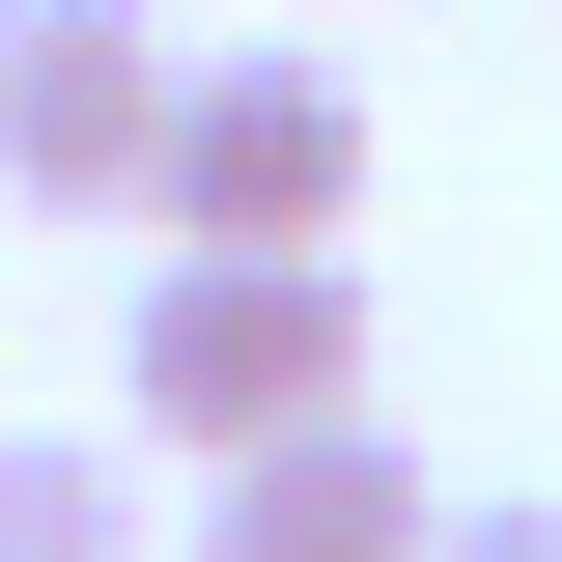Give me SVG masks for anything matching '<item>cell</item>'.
<instances>
[{"mask_svg":"<svg viewBox=\"0 0 562 562\" xmlns=\"http://www.w3.org/2000/svg\"><path fill=\"white\" fill-rule=\"evenodd\" d=\"M113 422L140 450H310V422H366V281L338 254H169L113 310Z\"/></svg>","mask_w":562,"mask_h":562,"instance_id":"cell-1","label":"cell"},{"mask_svg":"<svg viewBox=\"0 0 562 562\" xmlns=\"http://www.w3.org/2000/svg\"><path fill=\"white\" fill-rule=\"evenodd\" d=\"M169 254H338L366 225V85L338 57H225L198 29V85H169Z\"/></svg>","mask_w":562,"mask_h":562,"instance_id":"cell-2","label":"cell"},{"mask_svg":"<svg viewBox=\"0 0 562 562\" xmlns=\"http://www.w3.org/2000/svg\"><path fill=\"white\" fill-rule=\"evenodd\" d=\"M169 85H198V29L29 0V29H0V225H140L169 198Z\"/></svg>","mask_w":562,"mask_h":562,"instance_id":"cell-3","label":"cell"},{"mask_svg":"<svg viewBox=\"0 0 562 562\" xmlns=\"http://www.w3.org/2000/svg\"><path fill=\"white\" fill-rule=\"evenodd\" d=\"M450 479H422L394 422H310V450H225L198 479V562H422Z\"/></svg>","mask_w":562,"mask_h":562,"instance_id":"cell-4","label":"cell"},{"mask_svg":"<svg viewBox=\"0 0 562 562\" xmlns=\"http://www.w3.org/2000/svg\"><path fill=\"white\" fill-rule=\"evenodd\" d=\"M0 562H140V479L85 422H0Z\"/></svg>","mask_w":562,"mask_h":562,"instance_id":"cell-5","label":"cell"},{"mask_svg":"<svg viewBox=\"0 0 562 562\" xmlns=\"http://www.w3.org/2000/svg\"><path fill=\"white\" fill-rule=\"evenodd\" d=\"M422 562H562V506H450V535H422Z\"/></svg>","mask_w":562,"mask_h":562,"instance_id":"cell-6","label":"cell"},{"mask_svg":"<svg viewBox=\"0 0 562 562\" xmlns=\"http://www.w3.org/2000/svg\"><path fill=\"white\" fill-rule=\"evenodd\" d=\"M0 29H29V0H0Z\"/></svg>","mask_w":562,"mask_h":562,"instance_id":"cell-7","label":"cell"}]
</instances>
